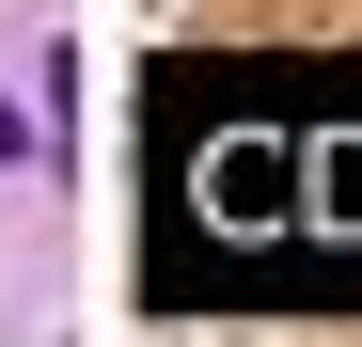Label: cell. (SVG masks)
I'll return each instance as SVG.
<instances>
[{"label": "cell", "mask_w": 362, "mask_h": 347, "mask_svg": "<svg viewBox=\"0 0 362 347\" xmlns=\"http://www.w3.org/2000/svg\"><path fill=\"white\" fill-rule=\"evenodd\" d=\"M158 284L268 300L299 284V110L284 79H189L158 142Z\"/></svg>", "instance_id": "6da1fadb"}, {"label": "cell", "mask_w": 362, "mask_h": 347, "mask_svg": "<svg viewBox=\"0 0 362 347\" xmlns=\"http://www.w3.org/2000/svg\"><path fill=\"white\" fill-rule=\"evenodd\" d=\"M16 158H32V127H16V95H0V174H16Z\"/></svg>", "instance_id": "7a4b0ae2"}]
</instances>
